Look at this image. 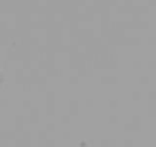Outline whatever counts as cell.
I'll list each match as a JSON object with an SVG mask.
<instances>
[{
  "mask_svg": "<svg viewBox=\"0 0 156 147\" xmlns=\"http://www.w3.org/2000/svg\"><path fill=\"white\" fill-rule=\"evenodd\" d=\"M2 83H3V74L0 72V86H2Z\"/></svg>",
  "mask_w": 156,
  "mask_h": 147,
  "instance_id": "1",
  "label": "cell"
}]
</instances>
